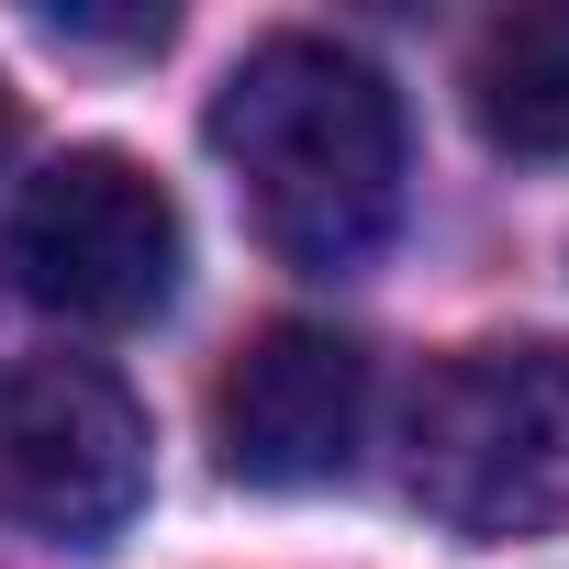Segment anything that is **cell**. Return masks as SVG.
Here are the masks:
<instances>
[{"mask_svg":"<svg viewBox=\"0 0 569 569\" xmlns=\"http://www.w3.org/2000/svg\"><path fill=\"white\" fill-rule=\"evenodd\" d=\"M469 123L502 157H569V0L502 12L469 46Z\"/></svg>","mask_w":569,"mask_h":569,"instance_id":"8992f818","label":"cell"},{"mask_svg":"<svg viewBox=\"0 0 569 569\" xmlns=\"http://www.w3.org/2000/svg\"><path fill=\"white\" fill-rule=\"evenodd\" d=\"M146 502V413L90 358L0 369V525L46 547H112Z\"/></svg>","mask_w":569,"mask_h":569,"instance_id":"277c9868","label":"cell"},{"mask_svg":"<svg viewBox=\"0 0 569 569\" xmlns=\"http://www.w3.org/2000/svg\"><path fill=\"white\" fill-rule=\"evenodd\" d=\"M179 268H190V223L123 146H68L57 168L23 179L12 223H0V279L34 313L101 336L157 325L179 302Z\"/></svg>","mask_w":569,"mask_h":569,"instance_id":"3957f363","label":"cell"},{"mask_svg":"<svg viewBox=\"0 0 569 569\" xmlns=\"http://www.w3.org/2000/svg\"><path fill=\"white\" fill-rule=\"evenodd\" d=\"M402 491L469 547L558 536L569 525V347L513 336V347L436 358L402 402Z\"/></svg>","mask_w":569,"mask_h":569,"instance_id":"7a4b0ae2","label":"cell"},{"mask_svg":"<svg viewBox=\"0 0 569 569\" xmlns=\"http://www.w3.org/2000/svg\"><path fill=\"white\" fill-rule=\"evenodd\" d=\"M212 157L246 190V223L268 257H291L313 279H347L391 246L402 223V90L336 46V34H268L234 57L212 90Z\"/></svg>","mask_w":569,"mask_h":569,"instance_id":"6da1fadb","label":"cell"},{"mask_svg":"<svg viewBox=\"0 0 569 569\" xmlns=\"http://www.w3.org/2000/svg\"><path fill=\"white\" fill-rule=\"evenodd\" d=\"M12 134H23V112H12V79H0V168H12Z\"/></svg>","mask_w":569,"mask_h":569,"instance_id":"ba28073f","label":"cell"},{"mask_svg":"<svg viewBox=\"0 0 569 569\" xmlns=\"http://www.w3.org/2000/svg\"><path fill=\"white\" fill-rule=\"evenodd\" d=\"M46 34H68V46H168L179 23L168 12H46Z\"/></svg>","mask_w":569,"mask_h":569,"instance_id":"52a82bcc","label":"cell"},{"mask_svg":"<svg viewBox=\"0 0 569 569\" xmlns=\"http://www.w3.org/2000/svg\"><path fill=\"white\" fill-rule=\"evenodd\" d=\"M212 447L246 491H325L369 447V347L336 325H268L223 391H212Z\"/></svg>","mask_w":569,"mask_h":569,"instance_id":"5b68a950","label":"cell"}]
</instances>
